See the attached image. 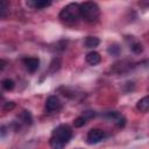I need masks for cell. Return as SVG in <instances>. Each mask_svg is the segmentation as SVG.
I'll list each match as a JSON object with an SVG mask.
<instances>
[{"mask_svg": "<svg viewBox=\"0 0 149 149\" xmlns=\"http://www.w3.org/2000/svg\"><path fill=\"white\" fill-rule=\"evenodd\" d=\"M71 136H72L71 128L68 125H59L54 129L51 134L49 141L51 149H63L71 140Z\"/></svg>", "mask_w": 149, "mask_h": 149, "instance_id": "1", "label": "cell"}, {"mask_svg": "<svg viewBox=\"0 0 149 149\" xmlns=\"http://www.w3.org/2000/svg\"><path fill=\"white\" fill-rule=\"evenodd\" d=\"M79 6L76 2L69 3L68 6H65L61 13H59V19L62 22H64L68 26H73L78 22L79 17H80V12H79Z\"/></svg>", "mask_w": 149, "mask_h": 149, "instance_id": "2", "label": "cell"}, {"mask_svg": "<svg viewBox=\"0 0 149 149\" xmlns=\"http://www.w3.org/2000/svg\"><path fill=\"white\" fill-rule=\"evenodd\" d=\"M79 12H80V17L86 22H95L98 21L100 15L99 6L92 1H86L80 3Z\"/></svg>", "mask_w": 149, "mask_h": 149, "instance_id": "3", "label": "cell"}, {"mask_svg": "<svg viewBox=\"0 0 149 149\" xmlns=\"http://www.w3.org/2000/svg\"><path fill=\"white\" fill-rule=\"evenodd\" d=\"M105 136H106V134H105V132H104L102 129L93 128V129H91V130L87 133V143H90V144L98 143V142H100L101 140H104Z\"/></svg>", "mask_w": 149, "mask_h": 149, "instance_id": "4", "label": "cell"}, {"mask_svg": "<svg viewBox=\"0 0 149 149\" xmlns=\"http://www.w3.org/2000/svg\"><path fill=\"white\" fill-rule=\"evenodd\" d=\"M62 107V102L61 100L56 97V95H51L45 101V109L48 112H56V111H59Z\"/></svg>", "mask_w": 149, "mask_h": 149, "instance_id": "5", "label": "cell"}, {"mask_svg": "<svg viewBox=\"0 0 149 149\" xmlns=\"http://www.w3.org/2000/svg\"><path fill=\"white\" fill-rule=\"evenodd\" d=\"M23 63L26 65V69L29 72H35L40 66V59L36 57H28L23 59Z\"/></svg>", "mask_w": 149, "mask_h": 149, "instance_id": "6", "label": "cell"}, {"mask_svg": "<svg viewBox=\"0 0 149 149\" xmlns=\"http://www.w3.org/2000/svg\"><path fill=\"white\" fill-rule=\"evenodd\" d=\"M105 116H106V118H108L109 120L114 121V122L116 123V126H118V127H123V126H125V123H126L125 118H123L120 113H118V112H108Z\"/></svg>", "mask_w": 149, "mask_h": 149, "instance_id": "7", "label": "cell"}, {"mask_svg": "<svg viewBox=\"0 0 149 149\" xmlns=\"http://www.w3.org/2000/svg\"><path fill=\"white\" fill-rule=\"evenodd\" d=\"M51 5V1H47V0H28L27 1V6L33 7L35 9H42V8H47Z\"/></svg>", "mask_w": 149, "mask_h": 149, "instance_id": "8", "label": "cell"}, {"mask_svg": "<svg viewBox=\"0 0 149 149\" xmlns=\"http://www.w3.org/2000/svg\"><path fill=\"white\" fill-rule=\"evenodd\" d=\"M100 61H101V57L97 51H91L86 55V62L90 65H97L100 63Z\"/></svg>", "mask_w": 149, "mask_h": 149, "instance_id": "9", "label": "cell"}, {"mask_svg": "<svg viewBox=\"0 0 149 149\" xmlns=\"http://www.w3.org/2000/svg\"><path fill=\"white\" fill-rule=\"evenodd\" d=\"M136 108L140 111V112H148L149 111V95L147 97H143L142 99H140L136 104Z\"/></svg>", "mask_w": 149, "mask_h": 149, "instance_id": "10", "label": "cell"}, {"mask_svg": "<svg viewBox=\"0 0 149 149\" xmlns=\"http://www.w3.org/2000/svg\"><path fill=\"white\" fill-rule=\"evenodd\" d=\"M99 43H100V41L95 36H87L85 40V47L86 48H95L99 45Z\"/></svg>", "mask_w": 149, "mask_h": 149, "instance_id": "11", "label": "cell"}, {"mask_svg": "<svg viewBox=\"0 0 149 149\" xmlns=\"http://www.w3.org/2000/svg\"><path fill=\"white\" fill-rule=\"evenodd\" d=\"M21 119H22V121L26 123V125H30L31 123V121H33V116H31V114L28 112V111H23L22 113H21Z\"/></svg>", "mask_w": 149, "mask_h": 149, "instance_id": "12", "label": "cell"}, {"mask_svg": "<svg viewBox=\"0 0 149 149\" xmlns=\"http://www.w3.org/2000/svg\"><path fill=\"white\" fill-rule=\"evenodd\" d=\"M2 87L6 90V91H10V90H13L14 88V81L12 80V79H9V78H6V79H3L2 80Z\"/></svg>", "mask_w": 149, "mask_h": 149, "instance_id": "13", "label": "cell"}, {"mask_svg": "<svg viewBox=\"0 0 149 149\" xmlns=\"http://www.w3.org/2000/svg\"><path fill=\"white\" fill-rule=\"evenodd\" d=\"M130 49H132L134 52L139 54V52L142 51V45H141V43H139V42H133V43H130Z\"/></svg>", "mask_w": 149, "mask_h": 149, "instance_id": "14", "label": "cell"}, {"mask_svg": "<svg viewBox=\"0 0 149 149\" xmlns=\"http://www.w3.org/2000/svg\"><path fill=\"white\" fill-rule=\"evenodd\" d=\"M85 123H86V119H85L84 116H78V118L73 121L74 127H83Z\"/></svg>", "mask_w": 149, "mask_h": 149, "instance_id": "15", "label": "cell"}, {"mask_svg": "<svg viewBox=\"0 0 149 149\" xmlns=\"http://www.w3.org/2000/svg\"><path fill=\"white\" fill-rule=\"evenodd\" d=\"M7 9H8L7 2H6V1H2V2H1V6H0V16H1V17H5V16H6Z\"/></svg>", "mask_w": 149, "mask_h": 149, "instance_id": "16", "label": "cell"}, {"mask_svg": "<svg viewBox=\"0 0 149 149\" xmlns=\"http://www.w3.org/2000/svg\"><path fill=\"white\" fill-rule=\"evenodd\" d=\"M108 52L112 54L113 56H116V55L119 54V47H116V45H111V47L108 48Z\"/></svg>", "mask_w": 149, "mask_h": 149, "instance_id": "17", "label": "cell"}, {"mask_svg": "<svg viewBox=\"0 0 149 149\" xmlns=\"http://www.w3.org/2000/svg\"><path fill=\"white\" fill-rule=\"evenodd\" d=\"M14 106H15V105H14V102H12V101H8V102H6V104H5V106H3V109H5V111H8V109L10 111V109H13V108H14Z\"/></svg>", "mask_w": 149, "mask_h": 149, "instance_id": "18", "label": "cell"}, {"mask_svg": "<svg viewBox=\"0 0 149 149\" xmlns=\"http://www.w3.org/2000/svg\"><path fill=\"white\" fill-rule=\"evenodd\" d=\"M5 66H6V62H5L3 59H1V66H0V69H1V70H3V68H5Z\"/></svg>", "mask_w": 149, "mask_h": 149, "instance_id": "19", "label": "cell"}]
</instances>
